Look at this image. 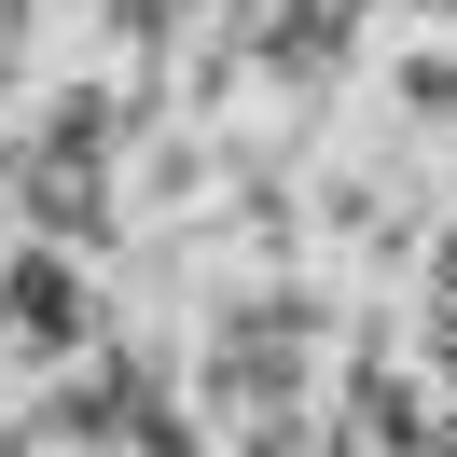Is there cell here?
Instances as JSON below:
<instances>
[{
    "mask_svg": "<svg viewBox=\"0 0 457 457\" xmlns=\"http://www.w3.org/2000/svg\"><path fill=\"white\" fill-rule=\"evenodd\" d=\"M0 319H14V333H42V346H70V333H84V278H70V263L56 250H29V263H14V278H0Z\"/></svg>",
    "mask_w": 457,
    "mask_h": 457,
    "instance_id": "cell-1",
    "label": "cell"
}]
</instances>
